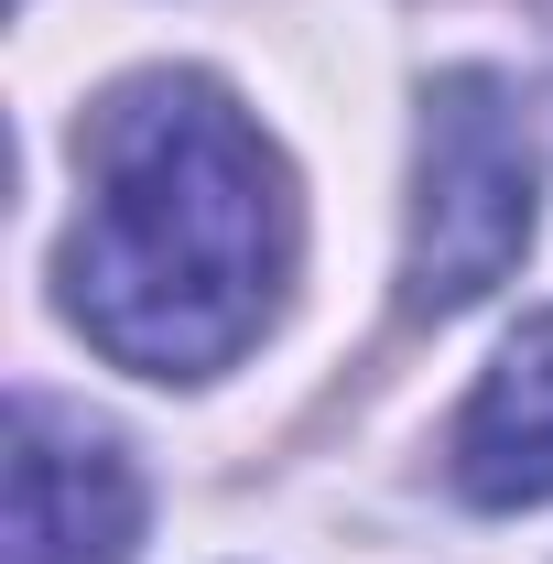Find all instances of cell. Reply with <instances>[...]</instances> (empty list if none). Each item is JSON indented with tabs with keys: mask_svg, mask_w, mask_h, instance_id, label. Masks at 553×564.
Instances as JSON below:
<instances>
[{
	"mask_svg": "<svg viewBox=\"0 0 553 564\" xmlns=\"http://www.w3.org/2000/svg\"><path fill=\"white\" fill-rule=\"evenodd\" d=\"M445 467L478 510H543L553 499V315H532L488 358L467 413L445 434Z\"/></svg>",
	"mask_w": 553,
	"mask_h": 564,
	"instance_id": "4",
	"label": "cell"
},
{
	"mask_svg": "<svg viewBox=\"0 0 553 564\" xmlns=\"http://www.w3.org/2000/svg\"><path fill=\"white\" fill-rule=\"evenodd\" d=\"M131 543H141V467L87 413L22 391L11 402L0 564H131Z\"/></svg>",
	"mask_w": 553,
	"mask_h": 564,
	"instance_id": "3",
	"label": "cell"
},
{
	"mask_svg": "<svg viewBox=\"0 0 553 564\" xmlns=\"http://www.w3.org/2000/svg\"><path fill=\"white\" fill-rule=\"evenodd\" d=\"M532 250V131L499 76H434L413 163V239H402V304L456 315Z\"/></svg>",
	"mask_w": 553,
	"mask_h": 564,
	"instance_id": "2",
	"label": "cell"
},
{
	"mask_svg": "<svg viewBox=\"0 0 553 564\" xmlns=\"http://www.w3.org/2000/svg\"><path fill=\"white\" fill-rule=\"evenodd\" d=\"M66 315L141 380H207L272 326L293 272V174L207 76H131L87 141Z\"/></svg>",
	"mask_w": 553,
	"mask_h": 564,
	"instance_id": "1",
	"label": "cell"
}]
</instances>
